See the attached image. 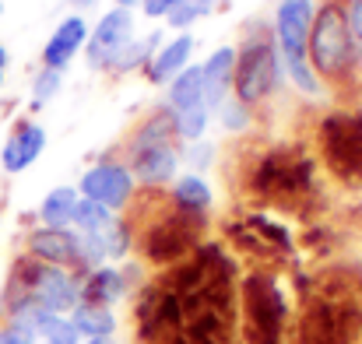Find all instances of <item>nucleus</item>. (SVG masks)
<instances>
[{
	"label": "nucleus",
	"instance_id": "obj_1",
	"mask_svg": "<svg viewBox=\"0 0 362 344\" xmlns=\"http://www.w3.org/2000/svg\"><path fill=\"white\" fill-rule=\"evenodd\" d=\"M127 222L134 229V253L151 274L187 260L211 229L208 222H194L176 211L165 190H137L134 204L127 208Z\"/></svg>",
	"mask_w": 362,
	"mask_h": 344
},
{
	"label": "nucleus",
	"instance_id": "obj_2",
	"mask_svg": "<svg viewBox=\"0 0 362 344\" xmlns=\"http://www.w3.org/2000/svg\"><path fill=\"white\" fill-rule=\"evenodd\" d=\"M240 190L264 208L306 211L320 197V162L299 144L260 148L243 162Z\"/></svg>",
	"mask_w": 362,
	"mask_h": 344
},
{
	"label": "nucleus",
	"instance_id": "obj_3",
	"mask_svg": "<svg viewBox=\"0 0 362 344\" xmlns=\"http://www.w3.org/2000/svg\"><path fill=\"white\" fill-rule=\"evenodd\" d=\"M296 292L278 267H246L240 274V344H292Z\"/></svg>",
	"mask_w": 362,
	"mask_h": 344
},
{
	"label": "nucleus",
	"instance_id": "obj_4",
	"mask_svg": "<svg viewBox=\"0 0 362 344\" xmlns=\"http://www.w3.org/2000/svg\"><path fill=\"white\" fill-rule=\"evenodd\" d=\"M120 158L141 190H169V183L183 172V141L176 137L165 106L148 109L130 126L120 144Z\"/></svg>",
	"mask_w": 362,
	"mask_h": 344
},
{
	"label": "nucleus",
	"instance_id": "obj_5",
	"mask_svg": "<svg viewBox=\"0 0 362 344\" xmlns=\"http://www.w3.org/2000/svg\"><path fill=\"white\" fill-rule=\"evenodd\" d=\"M292 344H362L359 292L313 281V288L296 299Z\"/></svg>",
	"mask_w": 362,
	"mask_h": 344
},
{
	"label": "nucleus",
	"instance_id": "obj_6",
	"mask_svg": "<svg viewBox=\"0 0 362 344\" xmlns=\"http://www.w3.org/2000/svg\"><path fill=\"white\" fill-rule=\"evenodd\" d=\"M310 67L320 78V85L327 88H341L352 85L359 78L362 67V46L356 42V35L349 32L341 0H324L317 4L313 14V28H310Z\"/></svg>",
	"mask_w": 362,
	"mask_h": 344
},
{
	"label": "nucleus",
	"instance_id": "obj_7",
	"mask_svg": "<svg viewBox=\"0 0 362 344\" xmlns=\"http://www.w3.org/2000/svg\"><path fill=\"white\" fill-rule=\"evenodd\" d=\"M313 14H317V0H278L274 4V18H271V35H274V46L281 53L285 81L306 99H320L324 95V85L313 74L310 53H306Z\"/></svg>",
	"mask_w": 362,
	"mask_h": 344
},
{
	"label": "nucleus",
	"instance_id": "obj_8",
	"mask_svg": "<svg viewBox=\"0 0 362 344\" xmlns=\"http://www.w3.org/2000/svg\"><path fill=\"white\" fill-rule=\"evenodd\" d=\"M285 85V67L281 53L274 46V35L260 25H253L243 35V46H236V78H233V95L243 106L260 109L267 106Z\"/></svg>",
	"mask_w": 362,
	"mask_h": 344
},
{
	"label": "nucleus",
	"instance_id": "obj_9",
	"mask_svg": "<svg viewBox=\"0 0 362 344\" xmlns=\"http://www.w3.org/2000/svg\"><path fill=\"white\" fill-rule=\"evenodd\" d=\"M313 148L320 169L341 183V186H362V113H324L313 130Z\"/></svg>",
	"mask_w": 362,
	"mask_h": 344
},
{
	"label": "nucleus",
	"instance_id": "obj_10",
	"mask_svg": "<svg viewBox=\"0 0 362 344\" xmlns=\"http://www.w3.org/2000/svg\"><path fill=\"white\" fill-rule=\"evenodd\" d=\"M226 246L240 256H250L253 267H281L299 260V246L288 225L267 211H243L226 222Z\"/></svg>",
	"mask_w": 362,
	"mask_h": 344
},
{
	"label": "nucleus",
	"instance_id": "obj_11",
	"mask_svg": "<svg viewBox=\"0 0 362 344\" xmlns=\"http://www.w3.org/2000/svg\"><path fill=\"white\" fill-rule=\"evenodd\" d=\"M4 288L21 292V295H28L35 306H42L46 313H60V316H67V313L81 302V295H78V274H74V271L39 263V260L28 256V253H18V256L11 260V271H7Z\"/></svg>",
	"mask_w": 362,
	"mask_h": 344
},
{
	"label": "nucleus",
	"instance_id": "obj_12",
	"mask_svg": "<svg viewBox=\"0 0 362 344\" xmlns=\"http://www.w3.org/2000/svg\"><path fill=\"white\" fill-rule=\"evenodd\" d=\"M169 116H173V126H176V137L183 144H194V141H204L208 137V126H211V109H208V99H204V81H201V64H190L187 71H180L169 85H165V102H162Z\"/></svg>",
	"mask_w": 362,
	"mask_h": 344
},
{
	"label": "nucleus",
	"instance_id": "obj_13",
	"mask_svg": "<svg viewBox=\"0 0 362 344\" xmlns=\"http://www.w3.org/2000/svg\"><path fill=\"white\" fill-rule=\"evenodd\" d=\"M137 190L141 186H137L134 172L127 169V162L120 155H103L78 176V194L85 201H92V204H103L113 215H120V211H127L134 204Z\"/></svg>",
	"mask_w": 362,
	"mask_h": 344
},
{
	"label": "nucleus",
	"instance_id": "obj_14",
	"mask_svg": "<svg viewBox=\"0 0 362 344\" xmlns=\"http://www.w3.org/2000/svg\"><path fill=\"white\" fill-rule=\"evenodd\" d=\"M134 39V11H123V7H110L88 32V42H85V64L92 71H106L117 64L127 42Z\"/></svg>",
	"mask_w": 362,
	"mask_h": 344
},
{
	"label": "nucleus",
	"instance_id": "obj_15",
	"mask_svg": "<svg viewBox=\"0 0 362 344\" xmlns=\"http://www.w3.org/2000/svg\"><path fill=\"white\" fill-rule=\"evenodd\" d=\"M21 253L35 256L39 263L49 267H64L81 274V239L74 229H46V225H32L21 239Z\"/></svg>",
	"mask_w": 362,
	"mask_h": 344
},
{
	"label": "nucleus",
	"instance_id": "obj_16",
	"mask_svg": "<svg viewBox=\"0 0 362 344\" xmlns=\"http://www.w3.org/2000/svg\"><path fill=\"white\" fill-rule=\"evenodd\" d=\"M46 141H49L46 126H42L39 119H32V116H21V119L11 126V134H7V141H4V148H0V169H4L7 176L28 172V169L42 158Z\"/></svg>",
	"mask_w": 362,
	"mask_h": 344
},
{
	"label": "nucleus",
	"instance_id": "obj_17",
	"mask_svg": "<svg viewBox=\"0 0 362 344\" xmlns=\"http://www.w3.org/2000/svg\"><path fill=\"white\" fill-rule=\"evenodd\" d=\"M88 32H92V25H88L85 14L74 11V14L60 18L57 28L49 32L46 46H42V67H49V71H67V67L74 64V57L85 53Z\"/></svg>",
	"mask_w": 362,
	"mask_h": 344
},
{
	"label": "nucleus",
	"instance_id": "obj_18",
	"mask_svg": "<svg viewBox=\"0 0 362 344\" xmlns=\"http://www.w3.org/2000/svg\"><path fill=\"white\" fill-rule=\"evenodd\" d=\"M169 201L176 211H183L187 218L194 222H208L211 225V215H215V186L208 176H197V172H180L173 183H169Z\"/></svg>",
	"mask_w": 362,
	"mask_h": 344
},
{
	"label": "nucleus",
	"instance_id": "obj_19",
	"mask_svg": "<svg viewBox=\"0 0 362 344\" xmlns=\"http://www.w3.org/2000/svg\"><path fill=\"white\" fill-rule=\"evenodd\" d=\"M194 49H197L194 32H176L173 39H165V42L155 49V57H151L148 67H144V78H148L155 88H165L180 71H187V67L194 64Z\"/></svg>",
	"mask_w": 362,
	"mask_h": 344
},
{
	"label": "nucleus",
	"instance_id": "obj_20",
	"mask_svg": "<svg viewBox=\"0 0 362 344\" xmlns=\"http://www.w3.org/2000/svg\"><path fill=\"white\" fill-rule=\"evenodd\" d=\"M78 295H81V302L117 309V302L130 299V288H127L123 267L120 263H99V267L78 274Z\"/></svg>",
	"mask_w": 362,
	"mask_h": 344
},
{
	"label": "nucleus",
	"instance_id": "obj_21",
	"mask_svg": "<svg viewBox=\"0 0 362 344\" xmlns=\"http://www.w3.org/2000/svg\"><path fill=\"white\" fill-rule=\"evenodd\" d=\"M233 78H236V46H218V49H211V57L201 64L204 99H208V109H211V113L233 95Z\"/></svg>",
	"mask_w": 362,
	"mask_h": 344
},
{
	"label": "nucleus",
	"instance_id": "obj_22",
	"mask_svg": "<svg viewBox=\"0 0 362 344\" xmlns=\"http://www.w3.org/2000/svg\"><path fill=\"white\" fill-rule=\"evenodd\" d=\"M78 201H81L78 186H67V183H64V186H53V190L39 201L35 225H46V229H71Z\"/></svg>",
	"mask_w": 362,
	"mask_h": 344
},
{
	"label": "nucleus",
	"instance_id": "obj_23",
	"mask_svg": "<svg viewBox=\"0 0 362 344\" xmlns=\"http://www.w3.org/2000/svg\"><path fill=\"white\" fill-rule=\"evenodd\" d=\"M71 324L78 327L81 341H95V338H110L120 331V316L110 306H92V302H78L71 313Z\"/></svg>",
	"mask_w": 362,
	"mask_h": 344
},
{
	"label": "nucleus",
	"instance_id": "obj_24",
	"mask_svg": "<svg viewBox=\"0 0 362 344\" xmlns=\"http://www.w3.org/2000/svg\"><path fill=\"white\" fill-rule=\"evenodd\" d=\"M162 46V32H148V35H134L130 42H127V49H123L120 57H117V64L110 67V74H130V71H144L148 67V60L155 57V49Z\"/></svg>",
	"mask_w": 362,
	"mask_h": 344
},
{
	"label": "nucleus",
	"instance_id": "obj_25",
	"mask_svg": "<svg viewBox=\"0 0 362 344\" xmlns=\"http://www.w3.org/2000/svg\"><path fill=\"white\" fill-rule=\"evenodd\" d=\"M229 4H233V0H180V4L169 11L165 25L176 28V32H190L201 18H208V14H215V11H226Z\"/></svg>",
	"mask_w": 362,
	"mask_h": 344
},
{
	"label": "nucleus",
	"instance_id": "obj_26",
	"mask_svg": "<svg viewBox=\"0 0 362 344\" xmlns=\"http://www.w3.org/2000/svg\"><path fill=\"white\" fill-rule=\"evenodd\" d=\"M32 331L39 344H85L78 327L71 324V316H60V313H42Z\"/></svg>",
	"mask_w": 362,
	"mask_h": 344
},
{
	"label": "nucleus",
	"instance_id": "obj_27",
	"mask_svg": "<svg viewBox=\"0 0 362 344\" xmlns=\"http://www.w3.org/2000/svg\"><path fill=\"white\" fill-rule=\"evenodd\" d=\"M253 116H257V109H250V106H243L236 95H229L215 113H211V119L226 130V134H233V137H243V134H250L253 130Z\"/></svg>",
	"mask_w": 362,
	"mask_h": 344
},
{
	"label": "nucleus",
	"instance_id": "obj_28",
	"mask_svg": "<svg viewBox=\"0 0 362 344\" xmlns=\"http://www.w3.org/2000/svg\"><path fill=\"white\" fill-rule=\"evenodd\" d=\"M64 88V71H49V67H39L35 78H32V113L46 109Z\"/></svg>",
	"mask_w": 362,
	"mask_h": 344
},
{
	"label": "nucleus",
	"instance_id": "obj_29",
	"mask_svg": "<svg viewBox=\"0 0 362 344\" xmlns=\"http://www.w3.org/2000/svg\"><path fill=\"white\" fill-rule=\"evenodd\" d=\"M215 165H218V148L208 137L204 141H194V144H183V172L208 176Z\"/></svg>",
	"mask_w": 362,
	"mask_h": 344
},
{
	"label": "nucleus",
	"instance_id": "obj_30",
	"mask_svg": "<svg viewBox=\"0 0 362 344\" xmlns=\"http://www.w3.org/2000/svg\"><path fill=\"white\" fill-rule=\"evenodd\" d=\"M113 218V211H106L103 204H92V201H78V208H74V222H71V229L81 232V235H88V232L103 229L106 222Z\"/></svg>",
	"mask_w": 362,
	"mask_h": 344
},
{
	"label": "nucleus",
	"instance_id": "obj_31",
	"mask_svg": "<svg viewBox=\"0 0 362 344\" xmlns=\"http://www.w3.org/2000/svg\"><path fill=\"white\" fill-rule=\"evenodd\" d=\"M0 344H39V341H35V331L32 327L0 320Z\"/></svg>",
	"mask_w": 362,
	"mask_h": 344
},
{
	"label": "nucleus",
	"instance_id": "obj_32",
	"mask_svg": "<svg viewBox=\"0 0 362 344\" xmlns=\"http://www.w3.org/2000/svg\"><path fill=\"white\" fill-rule=\"evenodd\" d=\"M341 11H345L349 32L356 35V42L362 46V0H341Z\"/></svg>",
	"mask_w": 362,
	"mask_h": 344
},
{
	"label": "nucleus",
	"instance_id": "obj_33",
	"mask_svg": "<svg viewBox=\"0 0 362 344\" xmlns=\"http://www.w3.org/2000/svg\"><path fill=\"white\" fill-rule=\"evenodd\" d=\"M176 4H180V0H141V11H144V18H151V21H165Z\"/></svg>",
	"mask_w": 362,
	"mask_h": 344
},
{
	"label": "nucleus",
	"instance_id": "obj_34",
	"mask_svg": "<svg viewBox=\"0 0 362 344\" xmlns=\"http://www.w3.org/2000/svg\"><path fill=\"white\" fill-rule=\"evenodd\" d=\"M67 4H71V7H74V11L81 14V11H92V7H95L99 0H67Z\"/></svg>",
	"mask_w": 362,
	"mask_h": 344
},
{
	"label": "nucleus",
	"instance_id": "obj_35",
	"mask_svg": "<svg viewBox=\"0 0 362 344\" xmlns=\"http://www.w3.org/2000/svg\"><path fill=\"white\" fill-rule=\"evenodd\" d=\"M113 7H123V11H134V7H141V0H113Z\"/></svg>",
	"mask_w": 362,
	"mask_h": 344
},
{
	"label": "nucleus",
	"instance_id": "obj_36",
	"mask_svg": "<svg viewBox=\"0 0 362 344\" xmlns=\"http://www.w3.org/2000/svg\"><path fill=\"white\" fill-rule=\"evenodd\" d=\"M7 64H11V53H7V46L0 42V71H7Z\"/></svg>",
	"mask_w": 362,
	"mask_h": 344
},
{
	"label": "nucleus",
	"instance_id": "obj_37",
	"mask_svg": "<svg viewBox=\"0 0 362 344\" xmlns=\"http://www.w3.org/2000/svg\"><path fill=\"white\" fill-rule=\"evenodd\" d=\"M85 344H123L117 334H110V338H95V341H85Z\"/></svg>",
	"mask_w": 362,
	"mask_h": 344
},
{
	"label": "nucleus",
	"instance_id": "obj_38",
	"mask_svg": "<svg viewBox=\"0 0 362 344\" xmlns=\"http://www.w3.org/2000/svg\"><path fill=\"white\" fill-rule=\"evenodd\" d=\"M4 74H7V71H0V88H4Z\"/></svg>",
	"mask_w": 362,
	"mask_h": 344
},
{
	"label": "nucleus",
	"instance_id": "obj_39",
	"mask_svg": "<svg viewBox=\"0 0 362 344\" xmlns=\"http://www.w3.org/2000/svg\"><path fill=\"white\" fill-rule=\"evenodd\" d=\"M356 292H359V302H362V281H359V288H356Z\"/></svg>",
	"mask_w": 362,
	"mask_h": 344
},
{
	"label": "nucleus",
	"instance_id": "obj_40",
	"mask_svg": "<svg viewBox=\"0 0 362 344\" xmlns=\"http://www.w3.org/2000/svg\"><path fill=\"white\" fill-rule=\"evenodd\" d=\"M0 14H4V0H0Z\"/></svg>",
	"mask_w": 362,
	"mask_h": 344
}]
</instances>
